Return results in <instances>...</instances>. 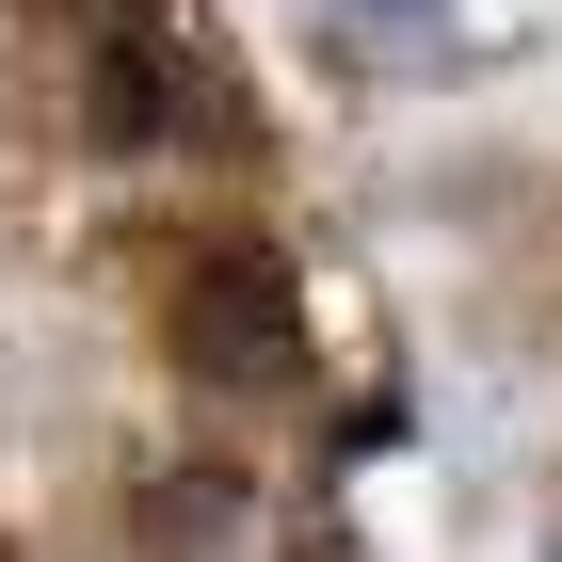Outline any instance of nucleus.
Wrapping results in <instances>:
<instances>
[{
	"label": "nucleus",
	"mask_w": 562,
	"mask_h": 562,
	"mask_svg": "<svg viewBox=\"0 0 562 562\" xmlns=\"http://www.w3.org/2000/svg\"><path fill=\"white\" fill-rule=\"evenodd\" d=\"M386 16H402V0H386Z\"/></svg>",
	"instance_id": "7ed1b4c3"
},
{
	"label": "nucleus",
	"mask_w": 562,
	"mask_h": 562,
	"mask_svg": "<svg viewBox=\"0 0 562 562\" xmlns=\"http://www.w3.org/2000/svg\"><path fill=\"white\" fill-rule=\"evenodd\" d=\"M145 562H290V515H273L241 467L145 482Z\"/></svg>",
	"instance_id": "f03ea898"
},
{
	"label": "nucleus",
	"mask_w": 562,
	"mask_h": 562,
	"mask_svg": "<svg viewBox=\"0 0 562 562\" xmlns=\"http://www.w3.org/2000/svg\"><path fill=\"white\" fill-rule=\"evenodd\" d=\"M161 338H177V370H193V386H290V370H305V290L258 258V241H225V258L177 273Z\"/></svg>",
	"instance_id": "f257e3e1"
}]
</instances>
